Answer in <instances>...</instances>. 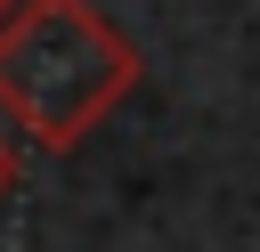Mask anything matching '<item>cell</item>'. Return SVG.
<instances>
[{
	"instance_id": "2",
	"label": "cell",
	"mask_w": 260,
	"mask_h": 252,
	"mask_svg": "<svg viewBox=\"0 0 260 252\" xmlns=\"http://www.w3.org/2000/svg\"><path fill=\"white\" fill-rule=\"evenodd\" d=\"M8 179H16V154H8V138H0V195H8Z\"/></svg>"
},
{
	"instance_id": "1",
	"label": "cell",
	"mask_w": 260,
	"mask_h": 252,
	"mask_svg": "<svg viewBox=\"0 0 260 252\" xmlns=\"http://www.w3.org/2000/svg\"><path fill=\"white\" fill-rule=\"evenodd\" d=\"M146 57L98 0H24L0 24V122L41 154L81 146L130 89Z\"/></svg>"
},
{
	"instance_id": "3",
	"label": "cell",
	"mask_w": 260,
	"mask_h": 252,
	"mask_svg": "<svg viewBox=\"0 0 260 252\" xmlns=\"http://www.w3.org/2000/svg\"><path fill=\"white\" fill-rule=\"evenodd\" d=\"M16 8H24V0H0V24H8V16H16Z\"/></svg>"
}]
</instances>
